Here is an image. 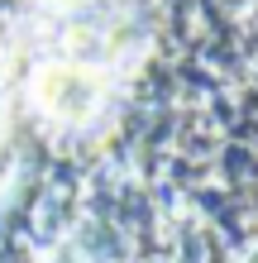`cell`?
I'll return each instance as SVG.
<instances>
[{
  "instance_id": "6da1fadb",
  "label": "cell",
  "mask_w": 258,
  "mask_h": 263,
  "mask_svg": "<svg viewBox=\"0 0 258 263\" xmlns=\"http://www.w3.org/2000/svg\"><path fill=\"white\" fill-rule=\"evenodd\" d=\"M96 91H101V86L91 82L82 67H53V72L38 82L43 105L57 110V115H82V110H91V105H96Z\"/></svg>"
}]
</instances>
